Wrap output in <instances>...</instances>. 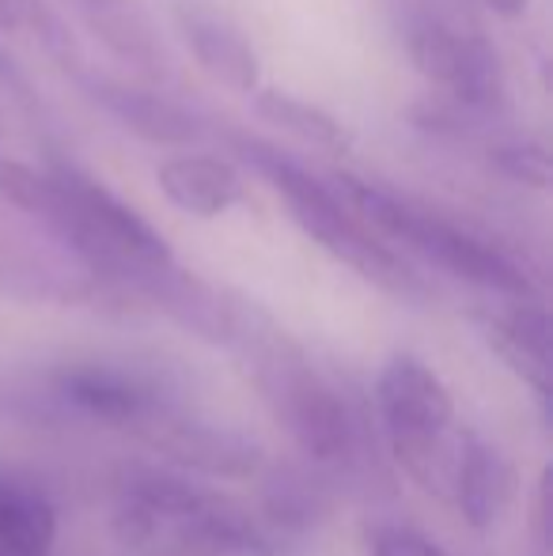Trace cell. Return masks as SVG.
I'll return each instance as SVG.
<instances>
[{
    "instance_id": "cell-1",
    "label": "cell",
    "mask_w": 553,
    "mask_h": 556,
    "mask_svg": "<svg viewBox=\"0 0 553 556\" xmlns=\"http://www.w3.org/2000/svg\"><path fill=\"white\" fill-rule=\"evenodd\" d=\"M50 182L53 201L42 220L96 273L140 288L148 277L175 265L167 239L88 170L73 163H53Z\"/></svg>"
},
{
    "instance_id": "cell-2",
    "label": "cell",
    "mask_w": 553,
    "mask_h": 556,
    "mask_svg": "<svg viewBox=\"0 0 553 556\" xmlns=\"http://www.w3.org/2000/svg\"><path fill=\"white\" fill-rule=\"evenodd\" d=\"M334 190L372 231L428 257L436 269L451 273V277L466 280L474 288H486V292H501L508 300H531L535 295L531 277L501 247L486 242L481 235L466 231V227L443 220L436 213H425V208L410 205V201L394 198V193L379 190L372 182H361L353 175L334 178Z\"/></svg>"
},
{
    "instance_id": "cell-3",
    "label": "cell",
    "mask_w": 553,
    "mask_h": 556,
    "mask_svg": "<svg viewBox=\"0 0 553 556\" xmlns=\"http://www.w3.org/2000/svg\"><path fill=\"white\" fill-rule=\"evenodd\" d=\"M247 160L254 163L262 178L277 190V198L288 205L292 220L303 227V235L318 242L326 254H334L341 265H349L353 273H361L368 285L384 288L391 295H402V300H420L425 295V285L402 254H394L353 208L341 201V193L334 186L318 182L315 175H307L296 163L280 160L269 148H251L247 144Z\"/></svg>"
},
{
    "instance_id": "cell-4",
    "label": "cell",
    "mask_w": 553,
    "mask_h": 556,
    "mask_svg": "<svg viewBox=\"0 0 553 556\" xmlns=\"http://www.w3.org/2000/svg\"><path fill=\"white\" fill-rule=\"evenodd\" d=\"M376 405L384 420L387 443H391L399 466L410 481H417L432 496H451V473H455V451L451 443V402L443 379L425 359L399 352L384 364L376 379Z\"/></svg>"
},
{
    "instance_id": "cell-5",
    "label": "cell",
    "mask_w": 553,
    "mask_h": 556,
    "mask_svg": "<svg viewBox=\"0 0 553 556\" xmlns=\"http://www.w3.org/2000/svg\"><path fill=\"white\" fill-rule=\"evenodd\" d=\"M254 382L285 432L326 473L353 469L361 458V425L349 402L300 356L269 337L251 352Z\"/></svg>"
},
{
    "instance_id": "cell-6",
    "label": "cell",
    "mask_w": 553,
    "mask_h": 556,
    "mask_svg": "<svg viewBox=\"0 0 553 556\" xmlns=\"http://www.w3.org/2000/svg\"><path fill=\"white\" fill-rule=\"evenodd\" d=\"M410 58L428 84L448 91L463 106L493 111L504 99V68L497 50L478 35H463L443 23H425L410 35Z\"/></svg>"
},
{
    "instance_id": "cell-7",
    "label": "cell",
    "mask_w": 553,
    "mask_h": 556,
    "mask_svg": "<svg viewBox=\"0 0 553 556\" xmlns=\"http://www.w3.org/2000/svg\"><path fill=\"white\" fill-rule=\"evenodd\" d=\"M58 397L80 417L111 428H140L171 409L160 379L118 364H68L53 379Z\"/></svg>"
},
{
    "instance_id": "cell-8",
    "label": "cell",
    "mask_w": 553,
    "mask_h": 556,
    "mask_svg": "<svg viewBox=\"0 0 553 556\" xmlns=\"http://www.w3.org/2000/svg\"><path fill=\"white\" fill-rule=\"evenodd\" d=\"M140 440H148L152 451H160L171 466H178L183 473H201V477H254L266 462L262 446L247 435H239L236 428H216L205 420L178 417V413H160L155 420H148L140 428Z\"/></svg>"
},
{
    "instance_id": "cell-9",
    "label": "cell",
    "mask_w": 553,
    "mask_h": 556,
    "mask_svg": "<svg viewBox=\"0 0 553 556\" xmlns=\"http://www.w3.org/2000/svg\"><path fill=\"white\" fill-rule=\"evenodd\" d=\"M163 545L190 556H277V545L243 507L224 496H209L198 511L163 534Z\"/></svg>"
},
{
    "instance_id": "cell-10",
    "label": "cell",
    "mask_w": 553,
    "mask_h": 556,
    "mask_svg": "<svg viewBox=\"0 0 553 556\" xmlns=\"http://www.w3.org/2000/svg\"><path fill=\"white\" fill-rule=\"evenodd\" d=\"M160 193L186 216L213 220L243 201V178L216 155H171L155 167Z\"/></svg>"
},
{
    "instance_id": "cell-11",
    "label": "cell",
    "mask_w": 553,
    "mask_h": 556,
    "mask_svg": "<svg viewBox=\"0 0 553 556\" xmlns=\"http://www.w3.org/2000/svg\"><path fill=\"white\" fill-rule=\"evenodd\" d=\"M84 84H88L91 99H96L122 129L148 140V144L186 148L201 137L193 114L183 111L178 103H171V99L155 96V91L126 88V84H114V80H96L91 73L84 76Z\"/></svg>"
},
{
    "instance_id": "cell-12",
    "label": "cell",
    "mask_w": 553,
    "mask_h": 556,
    "mask_svg": "<svg viewBox=\"0 0 553 556\" xmlns=\"http://www.w3.org/2000/svg\"><path fill=\"white\" fill-rule=\"evenodd\" d=\"M512 496V466L493 443L466 432L455 451V473H451V500L458 515L474 530H489Z\"/></svg>"
},
{
    "instance_id": "cell-13",
    "label": "cell",
    "mask_w": 553,
    "mask_h": 556,
    "mask_svg": "<svg viewBox=\"0 0 553 556\" xmlns=\"http://www.w3.org/2000/svg\"><path fill=\"white\" fill-rule=\"evenodd\" d=\"M486 337L493 352L539 394L550 402V318L535 300H516L508 311L486 318Z\"/></svg>"
},
{
    "instance_id": "cell-14",
    "label": "cell",
    "mask_w": 553,
    "mask_h": 556,
    "mask_svg": "<svg viewBox=\"0 0 553 556\" xmlns=\"http://www.w3.org/2000/svg\"><path fill=\"white\" fill-rule=\"evenodd\" d=\"M183 38L190 46L193 61L201 65V73L213 76L221 88L239 91V96L259 91V53L231 23L190 12L183 15Z\"/></svg>"
},
{
    "instance_id": "cell-15",
    "label": "cell",
    "mask_w": 553,
    "mask_h": 556,
    "mask_svg": "<svg viewBox=\"0 0 553 556\" xmlns=\"http://www.w3.org/2000/svg\"><path fill=\"white\" fill-rule=\"evenodd\" d=\"M58 542V511L27 477L0 469V556H50Z\"/></svg>"
},
{
    "instance_id": "cell-16",
    "label": "cell",
    "mask_w": 553,
    "mask_h": 556,
    "mask_svg": "<svg viewBox=\"0 0 553 556\" xmlns=\"http://www.w3.org/2000/svg\"><path fill=\"white\" fill-rule=\"evenodd\" d=\"M326 507H330V500H326L323 484L307 473L277 469L262 481V511L274 530L307 534L326 519Z\"/></svg>"
},
{
    "instance_id": "cell-17",
    "label": "cell",
    "mask_w": 553,
    "mask_h": 556,
    "mask_svg": "<svg viewBox=\"0 0 553 556\" xmlns=\"http://www.w3.org/2000/svg\"><path fill=\"white\" fill-rule=\"evenodd\" d=\"M254 114L262 122L277 125L280 132H292V137L326 148V152H345L349 148V132L338 117L307 103V99L288 96V91H254Z\"/></svg>"
},
{
    "instance_id": "cell-18",
    "label": "cell",
    "mask_w": 553,
    "mask_h": 556,
    "mask_svg": "<svg viewBox=\"0 0 553 556\" xmlns=\"http://www.w3.org/2000/svg\"><path fill=\"white\" fill-rule=\"evenodd\" d=\"M80 12L88 27L111 46L118 58L134 61V65H155V42L152 30L140 15L129 8V0H80Z\"/></svg>"
},
{
    "instance_id": "cell-19",
    "label": "cell",
    "mask_w": 553,
    "mask_h": 556,
    "mask_svg": "<svg viewBox=\"0 0 553 556\" xmlns=\"http://www.w3.org/2000/svg\"><path fill=\"white\" fill-rule=\"evenodd\" d=\"M20 27L35 30V38L42 42V50L50 53V58L58 61L65 73L80 76V80L88 76L80 42H76L73 30H68V23L61 20V15L53 12L50 4H46V0H20Z\"/></svg>"
},
{
    "instance_id": "cell-20",
    "label": "cell",
    "mask_w": 553,
    "mask_h": 556,
    "mask_svg": "<svg viewBox=\"0 0 553 556\" xmlns=\"http://www.w3.org/2000/svg\"><path fill=\"white\" fill-rule=\"evenodd\" d=\"M0 201L23 208L30 216H46L53 201V182L50 170H35L20 160L0 155Z\"/></svg>"
},
{
    "instance_id": "cell-21",
    "label": "cell",
    "mask_w": 553,
    "mask_h": 556,
    "mask_svg": "<svg viewBox=\"0 0 553 556\" xmlns=\"http://www.w3.org/2000/svg\"><path fill=\"white\" fill-rule=\"evenodd\" d=\"M493 163L504 178L519 186H531V190H546L550 186V155L542 144H501L493 148Z\"/></svg>"
},
{
    "instance_id": "cell-22",
    "label": "cell",
    "mask_w": 553,
    "mask_h": 556,
    "mask_svg": "<svg viewBox=\"0 0 553 556\" xmlns=\"http://www.w3.org/2000/svg\"><path fill=\"white\" fill-rule=\"evenodd\" d=\"M372 556H448L432 538H425L414 527H387L376 530L368 542Z\"/></svg>"
},
{
    "instance_id": "cell-23",
    "label": "cell",
    "mask_w": 553,
    "mask_h": 556,
    "mask_svg": "<svg viewBox=\"0 0 553 556\" xmlns=\"http://www.w3.org/2000/svg\"><path fill=\"white\" fill-rule=\"evenodd\" d=\"M486 8L501 20H519V15L531 8V0H486Z\"/></svg>"
},
{
    "instance_id": "cell-24",
    "label": "cell",
    "mask_w": 553,
    "mask_h": 556,
    "mask_svg": "<svg viewBox=\"0 0 553 556\" xmlns=\"http://www.w3.org/2000/svg\"><path fill=\"white\" fill-rule=\"evenodd\" d=\"M20 27V0H0V30Z\"/></svg>"
},
{
    "instance_id": "cell-25",
    "label": "cell",
    "mask_w": 553,
    "mask_h": 556,
    "mask_svg": "<svg viewBox=\"0 0 553 556\" xmlns=\"http://www.w3.org/2000/svg\"><path fill=\"white\" fill-rule=\"evenodd\" d=\"M0 84H15V65L12 58H4V50H0Z\"/></svg>"
},
{
    "instance_id": "cell-26",
    "label": "cell",
    "mask_w": 553,
    "mask_h": 556,
    "mask_svg": "<svg viewBox=\"0 0 553 556\" xmlns=\"http://www.w3.org/2000/svg\"><path fill=\"white\" fill-rule=\"evenodd\" d=\"M163 556H190V553H178V549H167V553H163Z\"/></svg>"
}]
</instances>
